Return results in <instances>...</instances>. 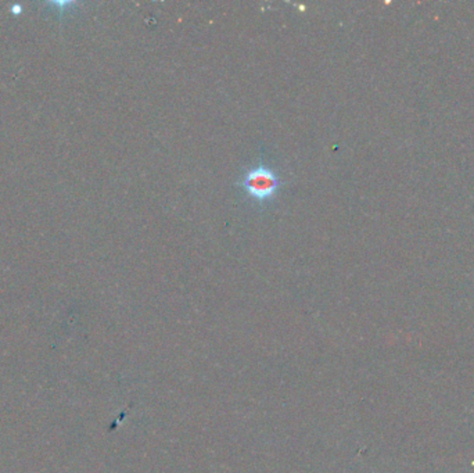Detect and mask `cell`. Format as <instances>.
<instances>
[{
    "label": "cell",
    "instance_id": "6da1fadb",
    "mask_svg": "<svg viewBox=\"0 0 474 473\" xmlns=\"http://www.w3.org/2000/svg\"><path fill=\"white\" fill-rule=\"evenodd\" d=\"M239 186L253 201L262 204L273 200L278 194L280 179L275 169L259 163L245 171L239 181Z\"/></svg>",
    "mask_w": 474,
    "mask_h": 473
}]
</instances>
